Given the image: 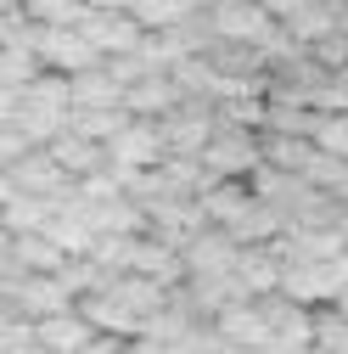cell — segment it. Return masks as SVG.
<instances>
[{"label":"cell","instance_id":"6da1fadb","mask_svg":"<svg viewBox=\"0 0 348 354\" xmlns=\"http://www.w3.org/2000/svg\"><path fill=\"white\" fill-rule=\"evenodd\" d=\"M12 129H17L28 147H46L57 129H68V79L46 68L34 84H23L17 107H12Z\"/></svg>","mask_w":348,"mask_h":354},{"label":"cell","instance_id":"7a4b0ae2","mask_svg":"<svg viewBox=\"0 0 348 354\" xmlns=\"http://www.w3.org/2000/svg\"><path fill=\"white\" fill-rule=\"evenodd\" d=\"M197 163H202L208 180H247V174L264 163V152H258V129H242V124H213V136L202 141Z\"/></svg>","mask_w":348,"mask_h":354},{"label":"cell","instance_id":"3957f363","mask_svg":"<svg viewBox=\"0 0 348 354\" xmlns=\"http://www.w3.org/2000/svg\"><path fill=\"white\" fill-rule=\"evenodd\" d=\"M342 287H348V259H298V264H281V281H276V292L303 309L331 304Z\"/></svg>","mask_w":348,"mask_h":354},{"label":"cell","instance_id":"277c9868","mask_svg":"<svg viewBox=\"0 0 348 354\" xmlns=\"http://www.w3.org/2000/svg\"><path fill=\"white\" fill-rule=\"evenodd\" d=\"M157 124V136H163V152H174V158H197L202 152V141L213 136V124H220V113H213V102H202V96H180L163 118H152Z\"/></svg>","mask_w":348,"mask_h":354},{"label":"cell","instance_id":"5b68a950","mask_svg":"<svg viewBox=\"0 0 348 354\" xmlns=\"http://www.w3.org/2000/svg\"><path fill=\"white\" fill-rule=\"evenodd\" d=\"M34 57H39V68H51V73H84V68H96L102 57L90 51V39H84L73 23H34Z\"/></svg>","mask_w":348,"mask_h":354},{"label":"cell","instance_id":"8992f818","mask_svg":"<svg viewBox=\"0 0 348 354\" xmlns=\"http://www.w3.org/2000/svg\"><path fill=\"white\" fill-rule=\"evenodd\" d=\"M107 152V169L113 174H129V169H157L168 152H163V136H157V124L152 118H129L124 129H113V136L102 141Z\"/></svg>","mask_w":348,"mask_h":354},{"label":"cell","instance_id":"52a82bcc","mask_svg":"<svg viewBox=\"0 0 348 354\" xmlns=\"http://www.w3.org/2000/svg\"><path fill=\"white\" fill-rule=\"evenodd\" d=\"M73 28L90 39V51H96L102 62H107V57H129V51L146 46V28L129 17V12H96V6H84Z\"/></svg>","mask_w":348,"mask_h":354},{"label":"cell","instance_id":"ba28073f","mask_svg":"<svg viewBox=\"0 0 348 354\" xmlns=\"http://www.w3.org/2000/svg\"><path fill=\"white\" fill-rule=\"evenodd\" d=\"M208 326L220 332V343H236V348H270V321L258 298H231L225 309H213Z\"/></svg>","mask_w":348,"mask_h":354},{"label":"cell","instance_id":"9c48e42d","mask_svg":"<svg viewBox=\"0 0 348 354\" xmlns=\"http://www.w3.org/2000/svg\"><path fill=\"white\" fill-rule=\"evenodd\" d=\"M6 180H12L17 192H28V197H62V192H73V180L57 169V158H51L46 147H28L23 158H12V163H6Z\"/></svg>","mask_w":348,"mask_h":354},{"label":"cell","instance_id":"30bf717a","mask_svg":"<svg viewBox=\"0 0 348 354\" xmlns=\"http://www.w3.org/2000/svg\"><path fill=\"white\" fill-rule=\"evenodd\" d=\"M231 281L242 298H264L281 281V259L270 253V242H236V264H231Z\"/></svg>","mask_w":348,"mask_h":354},{"label":"cell","instance_id":"8fae6325","mask_svg":"<svg viewBox=\"0 0 348 354\" xmlns=\"http://www.w3.org/2000/svg\"><path fill=\"white\" fill-rule=\"evenodd\" d=\"M28 332H34V343L46 348V354H84L90 348V321L79 315V309L68 304V309H57V315H39V321H28Z\"/></svg>","mask_w":348,"mask_h":354},{"label":"cell","instance_id":"7c38bea8","mask_svg":"<svg viewBox=\"0 0 348 354\" xmlns=\"http://www.w3.org/2000/svg\"><path fill=\"white\" fill-rule=\"evenodd\" d=\"M73 309L84 321H90V332H107V337H135L141 332V315L129 304H118L107 287H90V292H79L73 298Z\"/></svg>","mask_w":348,"mask_h":354},{"label":"cell","instance_id":"4fadbf2b","mask_svg":"<svg viewBox=\"0 0 348 354\" xmlns=\"http://www.w3.org/2000/svg\"><path fill=\"white\" fill-rule=\"evenodd\" d=\"M46 152L57 158V169L68 174V180H84V174H102V169H107L102 141H90V136H73V129H57V136L46 141Z\"/></svg>","mask_w":348,"mask_h":354},{"label":"cell","instance_id":"5bb4252c","mask_svg":"<svg viewBox=\"0 0 348 354\" xmlns=\"http://www.w3.org/2000/svg\"><path fill=\"white\" fill-rule=\"evenodd\" d=\"M174 102H180V84L168 79V68H152V73H141L135 84H124V107H129V118H163Z\"/></svg>","mask_w":348,"mask_h":354},{"label":"cell","instance_id":"9a60e30c","mask_svg":"<svg viewBox=\"0 0 348 354\" xmlns=\"http://www.w3.org/2000/svg\"><path fill=\"white\" fill-rule=\"evenodd\" d=\"M62 259H68V253H62L46 231H17V236H12V270H23V276H57Z\"/></svg>","mask_w":348,"mask_h":354},{"label":"cell","instance_id":"2e32d148","mask_svg":"<svg viewBox=\"0 0 348 354\" xmlns=\"http://www.w3.org/2000/svg\"><path fill=\"white\" fill-rule=\"evenodd\" d=\"M118 102H124V84L107 73V62L68 73V107H118Z\"/></svg>","mask_w":348,"mask_h":354},{"label":"cell","instance_id":"e0dca14e","mask_svg":"<svg viewBox=\"0 0 348 354\" xmlns=\"http://www.w3.org/2000/svg\"><path fill=\"white\" fill-rule=\"evenodd\" d=\"M51 208H57V197H28V192H12L6 203H0V225H6L12 236L17 231H39L51 219Z\"/></svg>","mask_w":348,"mask_h":354},{"label":"cell","instance_id":"ac0fdd59","mask_svg":"<svg viewBox=\"0 0 348 354\" xmlns=\"http://www.w3.org/2000/svg\"><path fill=\"white\" fill-rule=\"evenodd\" d=\"M129 124V107L118 102V107H68V129L73 136H90V141H107L113 129H124Z\"/></svg>","mask_w":348,"mask_h":354},{"label":"cell","instance_id":"d6986e66","mask_svg":"<svg viewBox=\"0 0 348 354\" xmlns=\"http://www.w3.org/2000/svg\"><path fill=\"white\" fill-rule=\"evenodd\" d=\"M124 12L135 17V23L146 28V34H157V28H174V23L197 17V6H191V0H129Z\"/></svg>","mask_w":348,"mask_h":354},{"label":"cell","instance_id":"ffe728a7","mask_svg":"<svg viewBox=\"0 0 348 354\" xmlns=\"http://www.w3.org/2000/svg\"><path fill=\"white\" fill-rule=\"evenodd\" d=\"M39 73V57L34 46H0V91H23V84H34Z\"/></svg>","mask_w":348,"mask_h":354},{"label":"cell","instance_id":"44dd1931","mask_svg":"<svg viewBox=\"0 0 348 354\" xmlns=\"http://www.w3.org/2000/svg\"><path fill=\"white\" fill-rule=\"evenodd\" d=\"M309 147L331 152V158H348V113H315L309 118Z\"/></svg>","mask_w":348,"mask_h":354},{"label":"cell","instance_id":"7402d4cb","mask_svg":"<svg viewBox=\"0 0 348 354\" xmlns=\"http://www.w3.org/2000/svg\"><path fill=\"white\" fill-rule=\"evenodd\" d=\"M17 12L28 23H79L84 0H17Z\"/></svg>","mask_w":348,"mask_h":354},{"label":"cell","instance_id":"603a6c76","mask_svg":"<svg viewBox=\"0 0 348 354\" xmlns=\"http://www.w3.org/2000/svg\"><path fill=\"white\" fill-rule=\"evenodd\" d=\"M0 354H46V348L34 343L28 321H6V332H0Z\"/></svg>","mask_w":348,"mask_h":354},{"label":"cell","instance_id":"cb8c5ba5","mask_svg":"<svg viewBox=\"0 0 348 354\" xmlns=\"http://www.w3.org/2000/svg\"><path fill=\"white\" fill-rule=\"evenodd\" d=\"M258 6H264V12H270V17L281 23V17H292V12L303 6V0H258Z\"/></svg>","mask_w":348,"mask_h":354},{"label":"cell","instance_id":"d4e9b609","mask_svg":"<svg viewBox=\"0 0 348 354\" xmlns=\"http://www.w3.org/2000/svg\"><path fill=\"white\" fill-rule=\"evenodd\" d=\"M6 270H12V231L0 225V276H6Z\"/></svg>","mask_w":348,"mask_h":354},{"label":"cell","instance_id":"484cf974","mask_svg":"<svg viewBox=\"0 0 348 354\" xmlns=\"http://www.w3.org/2000/svg\"><path fill=\"white\" fill-rule=\"evenodd\" d=\"M84 6H96V12H124L129 0H84Z\"/></svg>","mask_w":348,"mask_h":354},{"label":"cell","instance_id":"4316f807","mask_svg":"<svg viewBox=\"0 0 348 354\" xmlns=\"http://www.w3.org/2000/svg\"><path fill=\"white\" fill-rule=\"evenodd\" d=\"M337 231H342V236H348V208H337Z\"/></svg>","mask_w":348,"mask_h":354},{"label":"cell","instance_id":"83f0119b","mask_svg":"<svg viewBox=\"0 0 348 354\" xmlns=\"http://www.w3.org/2000/svg\"><path fill=\"white\" fill-rule=\"evenodd\" d=\"M342 79H348V62H342Z\"/></svg>","mask_w":348,"mask_h":354},{"label":"cell","instance_id":"f1b7e54d","mask_svg":"<svg viewBox=\"0 0 348 354\" xmlns=\"http://www.w3.org/2000/svg\"><path fill=\"white\" fill-rule=\"evenodd\" d=\"M0 332H6V321H0Z\"/></svg>","mask_w":348,"mask_h":354}]
</instances>
